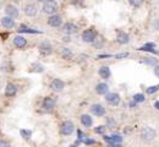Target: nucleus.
Returning <instances> with one entry per match:
<instances>
[{
    "instance_id": "f257e3e1",
    "label": "nucleus",
    "mask_w": 159,
    "mask_h": 147,
    "mask_svg": "<svg viewBox=\"0 0 159 147\" xmlns=\"http://www.w3.org/2000/svg\"><path fill=\"white\" fill-rule=\"evenodd\" d=\"M42 11L48 15H54L58 11V2L55 0H45L43 2Z\"/></svg>"
},
{
    "instance_id": "f03ea898",
    "label": "nucleus",
    "mask_w": 159,
    "mask_h": 147,
    "mask_svg": "<svg viewBox=\"0 0 159 147\" xmlns=\"http://www.w3.org/2000/svg\"><path fill=\"white\" fill-rule=\"evenodd\" d=\"M156 135L157 134H156V130L153 127L146 126V127H143L141 130V137L144 141H152V140H154L156 139Z\"/></svg>"
},
{
    "instance_id": "7ed1b4c3",
    "label": "nucleus",
    "mask_w": 159,
    "mask_h": 147,
    "mask_svg": "<svg viewBox=\"0 0 159 147\" xmlns=\"http://www.w3.org/2000/svg\"><path fill=\"white\" fill-rule=\"evenodd\" d=\"M74 130H75V125H74V123L70 122V120L64 122V123L61 124V126H60V132H61L62 135H65V136L71 135V134L74 132Z\"/></svg>"
},
{
    "instance_id": "20e7f679",
    "label": "nucleus",
    "mask_w": 159,
    "mask_h": 147,
    "mask_svg": "<svg viewBox=\"0 0 159 147\" xmlns=\"http://www.w3.org/2000/svg\"><path fill=\"white\" fill-rule=\"evenodd\" d=\"M96 31L93 28H88V30H84L83 33H82V41L86 43H92L96 41Z\"/></svg>"
},
{
    "instance_id": "39448f33",
    "label": "nucleus",
    "mask_w": 159,
    "mask_h": 147,
    "mask_svg": "<svg viewBox=\"0 0 159 147\" xmlns=\"http://www.w3.org/2000/svg\"><path fill=\"white\" fill-rule=\"evenodd\" d=\"M55 104H57V101L54 97H45L43 99V103H42V108L47 112H50L55 108Z\"/></svg>"
},
{
    "instance_id": "423d86ee",
    "label": "nucleus",
    "mask_w": 159,
    "mask_h": 147,
    "mask_svg": "<svg viewBox=\"0 0 159 147\" xmlns=\"http://www.w3.org/2000/svg\"><path fill=\"white\" fill-rule=\"evenodd\" d=\"M65 88V82L60 79H54L52 82H50V90L59 93V92H62Z\"/></svg>"
},
{
    "instance_id": "0eeeda50",
    "label": "nucleus",
    "mask_w": 159,
    "mask_h": 147,
    "mask_svg": "<svg viewBox=\"0 0 159 147\" xmlns=\"http://www.w3.org/2000/svg\"><path fill=\"white\" fill-rule=\"evenodd\" d=\"M38 49H39V53L42 55H49L53 52V47H52L50 42H48V41H43L39 44Z\"/></svg>"
},
{
    "instance_id": "6e6552de",
    "label": "nucleus",
    "mask_w": 159,
    "mask_h": 147,
    "mask_svg": "<svg viewBox=\"0 0 159 147\" xmlns=\"http://www.w3.org/2000/svg\"><path fill=\"white\" fill-rule=\"evenodd\" d=\"M23 11L26 14V16L28 17H34L38 14V7L34 4H26L23 7Z\"/></svg>"
},
{
    "instance_id": "1a4fd4ad",
    "label": "nucleus",
    "mask_w": 159,
    "mask_h": 147,
    "mask_svg": "<svg viewBox=\"0 0 159 147\" xmlns=\"http://www.w3.org/2000/svg\"><path fill=\"white\" fill-rule=\"evenodd\" d=\"M105 101H107L110 105H118L120 103L119 93H115V92L107 93V94H105Z\"/></svg>"
},
{
    "instance_id": "9d476101",
    "label": "nucleus",
    "mask_w": 159,
    "mask_h": 147,
    "mask_svg": "<svg viewBox=\"0 0 159 147\" xmlns=\"http://www.w3.org/2000/svg\"><path fill=\"white\" fill-rule=\"evenodd\" d=\"M91 113L96 117H103V115H105L107 110L102 104L96 103V104H92V107H91Z\"/></svg>"
},
{
    "instance_id": "9b49d317",
    "label": "nucleus",
    "mask_w": 159,
    "mask_h": 147,
    "mask_svg": "<svg viewBox=\"0 0 159 147\" xmlns=\"http://www.w3.org/2000/svg\"><path fill=\"white\" fill-rule=\"evenodd\" d=\"M61 23H62V19H61V16L60 15H57V14H54V15H50L49 17H48V25L50 26V27H60L61 26Z\"/></svg>"
},
{
    "instance_id": "f8f14e48",
    "label": "nucleus",
    "mask_w": 159,
    "mask_h": 147,
    "mask_svg": "<svg viewBox=\"0 0 159 147\" xmlns=\"http://www.w3.org/2000/svg\"><path fill=\"white\" fill-rule=\"evenodd\" d=\"M5 14H6V16H9L11 19H16L19 16V9L15 5L9 4L5 6Z\"/></svg>"
},
{
    "instance_id": "ddd939ff",
    "label": "nucleus",
    "mask_w": 159,
    "mask_h": 147,
    "mask_svg": "<svg viewBox=\"0 0 159 147\" xmlns=\"http://www.w3.org/2000/svg\"><path fill=\"white\" fill-rule=\"evenodd\" d=\"M0 23H1V26H2L4 28L11 30V28H14V26H15V20L11 19V17H9V16H4V17H1Z\"/></svg>"
},
{
    "instance_id": "4468645a",
    "label": "nucleus",
    "mask_w": 159,
    "mask_h": 147,
    "mask_svg": "<svg viewBox=\"0 0 159 147\" xmlns=\"http://www.w3.org/2000/svg\"><path fill=\"white\" fill-rule=\"evenodd\" d=\"M12 43H14V45H15L16 48L22 49V48H25V47L27 45V39H26L23 36H15L14 39H12Z\"/></svg>"
},
{
    "instance_id": "2eb2a0df",
    "label": "nucleus",
    "mask_w": 159,
    "mask_h": 147,
    "mask_svg": "<svg viewBox=\"0 0 159 147\" xmlns=\"http://www.w3.org/2000/svg\"><path fill=\"white\" fill-rule=\"evenodd\" d=\"M62 32L66 33V34H74L77 32V27L76 25H74L72 22H66L64 26H62Z\"/></svg>"
},
{
    "instance_id": "dca6fc26",
    "label": "nucleus",
    "mask_w": 159,
    "mask_h": 147,
    "mask_svg": "<svg viewBox=\"0 0 159 147\" xmlns=\"http://www.w3.org/2000/svg\"><path fill=\"white\" fill-rule=\"evenodd\" d=\"M16 93H17V86L16 85L11 84V82L6 85V87H5V96L6 97H14V96H16Z\"/></svg>"
},
{
    "instance_id": "f3484780",
    "label": "nucleus",
    "mask_w": 159,
    "mask_h": 147,
    "mask_svg": "<svg viewBox=\"0 0 159 147\" xmlns=\"http://www.w3.org/2000/svg\"><path fill=\"white\" fill-rule=\"evenodd\" d=\"M104 140L109 144H120V142H122V136L118 135V134H113L110 136H104Z\"/></svg>"
},
{
    "instance_id": "a211bd4d",
    "label": "nucleus",
    "mask_w": 159,
    "mask_h": 147,
    "mask_svg": "<svg viewBox=\"0 0 159 147\" xmlns=\"http://www.w3.org/2000/svg\"><path fill=\"white\" fill-rule=\"evenodd\" d=\"M96 92L100 96H104V94H107L109 92V86L105 82H100V84L96 86Z\"/></svg>"
},
{
    "instance_id": "6ab92c4d",
    "label": "nucleus",
    "mask_w": 159,
    "mask_h": 147,
    "mask_svg": "<svg viewBox=\"0 0 159 147\" xmlns=\"http://www.w3.org/2000/svg\"><path fill=\"white\" fill-rule=\"evenodd\" d=\"M116 41H118V43H120V44H127L129 41H130V37H129L127 33H125V32L121 31V32H118Z\"/></svg>"
},
{
    "instance_id": "aec40b11",
    "label": "nucleus",
    "mask_w": 159,
    "mask_h": 147,
    "mask_svg": "<svg viewBox=\"0 0 159 147\" xmlns=\"http://www.w3.org/2000/svg\"><path fill=\"white\" fill-rule=\"evenodd\" d=\"M81 123H82L83 126L89 127V126H92V124H93V119H92V117L88 115V114H82V115H81Z\"/></svg>"
},
{
    "instance_id": "412c9836",
    "label": "nucleus",
    "mask_w": 159,
    "mask_h": 147,
    "mask_svg": "<svg viewBox=\"0 0 159 147\" xmlns=\"http://www.w3.org/2000/svg\"><path fill=\"white\" fill-rule=\"evenodd\" d=\"M44 71V66L40 63H33L30 66V72H36V74H40Z\"/></svg>"
},
{
    "instance_id": "4be33fe9",
    "label": "nucleus",
    "mask_w": 159,
    "mask_h": 147,
    "mask_svg": "<svg viewBox=\"0 0 159 147\" xmlns=\"http://www.w3.org/2000/svg\"><path fill=\"white\" fill-rule=\"evenodd\" d=\"M99 75L102 79H104V80H108L109 77H110V75H111V72H110V69L108 67V66H102L99 69Z\"/></svg>"
},
{
    "instance_id": "5701e85b",
    "label": "nucleus",
    "mask_w": 159,
    "mask_h": 147,
    "mask_svg": "<svg viewBox=\"0 0 159 147\" xmlns=\"http://www.w3.org/2000/svg\"><path fill=\"white\" fill-rule=\"evenodd\" d=\"M17 31H19L20 33H40L39 31H34V30H32V28H28V27H26L25 25L20 26Z\"/></svg>"
},
{
    "instance_id": "b1692460",
    "label": "nucleus",
    "mask_w": 159,
    "mask_h": 147,
    "mask_svg": "<svg viewBox=\"0 0 159 147\" xmlns=\"http://www.w3.org/2000/svg\"><path fill=\"white\" fill-rule=\"evenodd\" d=\"M132 101H134V102H136V103H143V102L146 101V97H144V94H143V93H136V94L134 96Z\"/></svg>"
},
{
    "instance_id": "393cba45",
    "label": "nucleus",
    "mask_w": 159,
    "mask_h": 147,
    "mask_svg": "<svg viewBox=\"0 0 159 147\" xmlns=\"http://www.w3.org/2000/svg\"><path fill=\"white\" fill-rule=\"evenodd\" d=\"M141 62L144 64H147V65H157V59H154V58H148V57H144V58H142L141 59Z\"/></svg>"
},
{
    "instance_id": "a878e982",
    "label": "nucleus",
    "mask_w": 159,
    "mask_h": 147,
    "mask_svg": "<svg viewBox=\"0 0 159 147\" xmlns=\"http://www.w3.org/2000/svg\"><path fill=\"white\" fill-rule=\"evenodd\" d=\"M61 57H62L64 59H70V58L72 57V52H71L69 48H62V50H61Z\"/></svg>"
},
{
    "instance_id": "bb28decb",
    "label": "nucleus",
    "mask_w": 159,
    "mask_h": 147,
    "mask_svg": "<svg viewBox=\"0 0 159 147\" xmlns=\"http://www.w3.org/2000/svg\"><path fill=\"white\" fill-rule=\"evenodd\" d=\"M20 134L25 140H30V139H31V136H32V131H31V130H26V129L20 130Z\"/></svg>"
},
{
    "instance_id": "cd10ccee",
    "label": "nucleus",
    "mask_w": 159,
    "mask_h": 147,
    "mask_svg": "<svg viewBox=\"0 0 159 147\" xmlns=\"http://www.w3.org/2000/svg\"><path fill=\"white\" fill-rule=\"evenodd\" d=\"M154 47H156V44H154V43H147V44H144L143 47H141V48H139V50H147V52H154Z\"/></svg>"
},
{
    "instance_id": "c85d7f7f",
    "label": "nucleus",
    "mask_w": 159,
    "mask_h": 147,
    "mask_svg": "<svg viewBox=\"0 0 159 147\" xmlns=\"http://www.w3.org/2000/svg\"><path fill=\"white\" fill-rule=\"evenodd\" d=\"M158 91H159V85H154V86H151V87L147 88V93L148 94H153V93H156Z\"/></svg>"
},
{
    "instance_id": "c756f323",
    "label": "nucleus",
    "mask_w": 159,
    "mask_h": 147,
    "mask_svg": "<svg viewBox=\"0 0 159 147\" xmlns=\"http://www.w3.org/2000/svg\"><path fill=\"white\" fill-rule=\"evenodd\" d=\"M105 130H107V126L105 125H99V126H97V127H94V131H96L97 134H100V135H104Z\"/></svg>"
},
{
    "instance_id": "7c9ffc66",
    "label": "nucleus",
    "mask_w": 159,
    "mask_h": 147,
    "mask_svg": "<svg viewBox=\"0 0 159 147\" xmlns=\"http://www.w3.org/2000/svg\"><path fill=\"white\" fill-rule=\"evenodd\" d=\"M129 1L134 7H139L142 5V2H143V0H129Z\"/></svg>"
},
{
    "instance_id": "2f4dec72",
    "label": "nucleus",
    "mask_w": 159,
    "mask_h": 147,
    "mask_svg": "<svg viewBox=\"0 0 159 147\" xmlns=\"http://www.w3.org/2000/svg\"><path fill=\"white\" fill-rule=\"evenodd\" d=\"M82 142H83L84 145H93L96 141H94L93 139H89V137H84V139L82 140Z\"/></svg>"
},
{
    "instance_id": "473e14b6",
    "label": "nucleus",
    "mask_w": 159,
    "mask_h": 147,
    "mask_svg": "<svg viewBox=\"0 0 159 147\" xmlns=\"http://www.w3.org/2000/svg\"><path fill=\"white\" fill-rule=\"evenodd\" d=\"M0 147H11V145L6 140H0Z\"/></svg>"
},
{
    "instance_id": "72a5a7b5",
    "label": "nucleus",
    "mask_w": 159,
    "mask_h": 147,
    "mask_svg": "<svg viewBox=\"0 0 159 147\" xmlns=\"http://www.w3.org/2000/svg\"><path fill=\"white\" fill-rule=\"evenodd\" d=\"M126 57H129V53H126V52L125 53H119V54L115 55L116 59H122V58H126Z\"/></svg>"
},
{
    "instance_id": "f704fd0d",
    "label": "nucleus",
    "mask_w": 159,
    "mask_h": 147,
    "mask_svg": "<svg viewBox=\"0 0 159 147\" xmlns=\"http://www.w3.org/2000/svg\"><path fill=\"white\" fill-rule=\"evenodd\" d=\"M154 74H156V76L159 79V65H156V67H154Z\"/></svg>"
},
{
    "instance_id": "c9c22d12",
    "label": "nucleus",
    "mask_w": 159,
    "mask_h": 147,
    "mask_svg": "<svg viewBox=\"0 0 159 147\" xmlns=\"http://www.w3.org/2000/svg\"><path fill=\"white\" fill-rule=\"evenodd\" d=\"M79 139L81 140V141H82V140L84 139V135H83V132H82L81 130H79Z\"/></svg>"
},
{
    "instance_id": "e433bc0d",
    "label": "nucleus",
    "mask_w": 159,
    "mask_h": 147,
    "mask_svg": "<svg viewBox=\"0 0 159 147\" xmlns=\"http://www.w3.org/2000/svg\"><path fill=\"white\" fill-rule=\"evenodd\" d=\"M108 147H122V146H121L120 144H109Z\"/></svg>"
},
{
    "instance_id": "4c0bfd02",
    "label": "nucleus",
    "mask_w": 159,
    "mask_h": 147,
    "mask_svg": "<svg viewBox=\"0 0 159 147\" xmlns=\"http://www.w3.org/2000/svg\"><path fill=\"white\" fill-rule=\"evenodd\" d=\"M154 108H156L157 110H159V101H157V102L154 103Z\"/></svg>"
},
{
    "instance_id": "58836bf2",
    "label": "nucleus",
    "mask_w": 159,
    "mask_h": 147,
    "mask_svg": "<svg viewBox=\"0 0 159 147\" xmlns=\"http://www.w3.org/2000/svg\"><path fill=\"white\" fill-rule=\"evenodd\" d=\"M136 104H137V103H136V102H134V101H132V102H130V107H131V108H132V107H135Z\"/></svg>"
},
{
    "instance_id": "ea45409f",
    "label": "nucleus",
    "mask_w": 159,
    "mask_h": 147,
    "mask_svg": "<svg viewBox=\"0 0 159 147\" xmlns=\"http://www.w3.org/2000/svg\"><path fill=\"white\" fill-rule=\"evenodd\" d=\"M1 6H2V4H1V0H0V9H1Z\"/></svg>"
},
{
    "instance_id": "a19ab883",
    "label": "nucleus",
    "mask_w": 159,
    "mask_h": 147,
    "mask_svg": "<svg viewBox=\"0 0 159 147\" xmlns=\"http://www.w3.org/2000/svg\"><path fill=\"white\" fill-rule=\"evenodd\" d=\"M69 147H76V146H74V145H72V146H69Z\"/></svg>"
},
{
    "instance_id": "79ce46f5",
    "label": "nucleus",
    "mask_w": 159,
    "mask_h": 147,
    "mask_svg": "<svg viewBox=\"0 0 159 147\" xmlns=\"http://www.w3.org/2000/svg\"><path fill=\"white\" fill-rule=\"evenodd\" d=\"M14 1H20V0H14Z\"/></svg>"
},
{
    "instance_id": "37998d69",
    "label": "nucleus",
    "mask_w": 159,
    "mask_h": 147,
    "mask_svg": "<svg viewBox=\"0 0 159 147\" xmlns=\"http://www.w3.org/2000/svg\"><path fill=\"white\" fill-rule=\"evenodd\" d=\"M38 1H43V0H38Z\"/></svg>"
}]
</instances>
